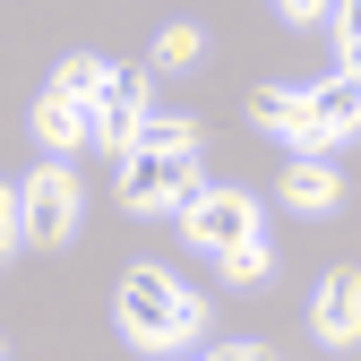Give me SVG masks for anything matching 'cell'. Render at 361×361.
<instances>
[{
	"label": "cell",
	"mask_w": 361,
	"mask_h": 361,
	"mask_svg": "<svg viewBox=\"0 0 361 361\" xmlns=\"http://www.w3.org/2000/svg\"><path fill=\"white\" fill-rule=\"evenodd\" d=\"M78 215H86V190H78L69 164H35L18 180V224H26L35 250H69L78 241Z\"/></svg>",
	"instance_id": "cell-2"
},
{
	"label": "cell",
	"mask_w": 361,
	"mask_h": 361,
	"mask_svg": "<svg viewBox=\"0 0 361 361\" xmlns=\"http://www.w3.org/2000/svg\"><path fill=\"white\" fill-rule=\"evenodd\" d=\"M310 336H319L327 353H353L361 344V267L319 276V293H310Z\"/></svg>",
	"instance_id": "cell-6"
},
{
	"label": "cell",
	"mask_w": 361,
	"mask_h": 361,
	"mask_svg": "<svg viewBox=\"0 0 361 361\" xmlns=\"http://www.w3.org/2000/svg\"><path fill=\"white\" fill-rule=\"evenodd\" d=\"M104 69H112V61H95V52H69V61L52 69V95H69V104H86V112H95V95H104Z\"/></svg>",
	"instance_id": "cell-13"
},
{
	"label": "cell",
	"mask_w": 361,
	"mask_h": 361,
	"mask_svg": "<svg viewBox=\"0 0 361 361\" xmlns=\"http://www.w3.org/2000/svg\"><path fill=\"white\" fill-rule=\"evenodd\" d=\"M18 250H26V224H18V190L0 180V267H9Z\"/></svg>",
	"instance_id": "cell-16"
},
{
	"label": "cell",
	"mask_w": 361,
	"mask_h": 361,
	"mask_svg": "<svg viewBox=\"0 0 361 361\" xmlns=\"http://www.w3.org/2000/svg\"><path fill=\"white\" fill-rule=\"evenodd\" d=\"M0 361H9V344H0Z\"/></svg>",
	"instance_id": "cell-19"
},
{
	"label": "cell",
	"mask_w": 361,
	"mask_h": 361,
	"mask_svg": "<svg viewBox=\"0 0 361 361\" xmlns=\"http://www.w3.org/2000/svg\"><path fill=\"white\" fill-rule=\"evenodd\" d=\"M198 190H207L198 155H147V147L121 155V207L129 215H180Z\"/></svg>",
	"instance_id": "cell-3"
},
{
	"label": "cell",
	"mask_w": 361,
	"mask_h": 361,
	"mask_svg": "<svg viewBox=\"0 0 361 361\" xmlns=\"http://www.w3.org/2000/svg\"><path fill=\"white\" fill-rule=\"evenodd\" d=\"M198 61H207V35H198L190 18L155 26V69H198Z\"/></svg>",
	"instance_id": "cell-14"
},
{
	"label": "cell",
	"mask_w": 361,
	"mask_h": 361,
	"mask_svg": "<svg viewBox=\"0 0 361 361\" xmlns=\"http://www.w3.org/2000/svg\"><path fill=\"white\" fill-rule=\"evenodd\" d=\"M215 276L233 284V293L267 284V276H276V250H267V233H258V241H241V250H224V258H215Z\"/></svg>",
	"instance_id": "cell-12"
},
{
	"label": "cell",
	"mask_w": 361,
	"mask_h": 361,
	"mask_svg": "<svg viewBox=\"0 0 361 361\" xmlns=\"http://www.w3.org/2000/svg\"><path fill=\"white\" fill-rule=\"evenodd\" d=\"M138 147H147V155H198V121H180V112H155V104H147Z\"/></svg>",
	"instance_id": "cell-11"
},
{
	"label": "cell",
	"mask_w": 361,
	"mask_h": 361,
	"mask_svg": "<svg viewBox=\"0 0 361 361\" xmlns=\"http://www.w3.org/2000/svg\"><path fill=\"white\" fill-rule=\"evenodd\" d=\"M35 147L43 155H52V164H69L78 147H95V112H86V104H69V95H52V86H43V95H35Z\"/></svg>",
	"instance_id": "cell-8"
},
{
	"label": "cell",
	"mask_w": 361,
	"mask_h": 361,
	"mask_svg": "<svg viewBox=\"0 0 361 361\" xmlns=\"http://www.w3.org/2000/svg\"><path fill=\"white\" fill-rule=\"evenodd\" d=\"M155 104V69H104V95H95V147L129 155L138 147V121Z\"/></svg>",
	"instance_id": "cell-5"
},
{
	"label": "cell",
	"mask_w": 361,
	"mask_h": 361,
	"mask_svg": "<svg viewBox=\"0 0 361 361\" xmlns=\"http://www.w3.org/2000/svg\"><path fill=\"white\" fill-rule=\"evenodd\" d=\"M310 121H319L327 147H344L353 129H361V69H336V78L310 86Z\"/></svg>",
	"instance_id": "cell-10"
},
{
	"label": "cell",
	"mask_w": 361,
	"mask_h": 361,
	"mask_svg": "<svg viewBox=\"0 0 361 361\" xmlns=\"http://www.w3.org/2000/svg\"><path fill=\"white\" fill-rule=\"evenodd\" d=\"M180 241L207 250V258L258 241V198H250V190H198L190 207H180Z\"/></svg>",
	"instance_id": "cell-4"
},
{
	"label": "cell",
	"mask_w": 361,
	"mask_h": 361,
	"mask_svg": "<svg viewBox=\"0 0 361 361\" xmlns=\"http://www.w3.org/2000/svg\"><path fill=\"white\" fill-rule=\"evenodd\" d=\"M276 18H284V26H327L336 0H276Z\"/></svg>",
	"instance_id": "cell-17"
},
{
	"label": "cell",
	"mask_w": 361,
	"mask_h": 361,
	"mask_svg": "<svg viewBox=\"0 0 361 361\" xmlns=\"http://www.w3.org/2000/svg\"><path fill=\"white\" fill-rule=\"evenodd\" d=\"M327 26H336V52H344L336 69H361V0H336V18H327Z\"/></svg>",
	"instance_id": "cell-15"
},
{
	"label": "cell",
	"mask_w": 361,
	"mask_h": 361,
	"mask_svg": "<svg viewBox=\"0 0 361 361\" xmlns=\"http://www.w3.org/2000/svg\"><path fill=\"white\" fill-rule=\"evenodd\" d=\"M250 129L284 138L293 155H327L319 121H310V86H258V95H250Z\"/></svg>",
	"instance_id": "cell-7"
},
{
	"label": "cell",
	"mask_w": 361,
	"mask_h": 361,
	"mask_svg": "<svg viewBox=\"0 0 361 361\" xmlns=\"http://www.w3.org/2000/svg\"><path fill=\"white\" fill-rule=\"evenodd\" d=\"M276 198H284L293 215H336V207H344V172H336L327 155H293L284 180H276Z\"/></svg>",
	"instance_id": "cell-9"
},
{
	"label": "cell",
	"mask_w": 361,
	"mask_h": 361,
	"mask_svg": "<svg viewBox=\"0 0 361 361\" xmlns=\"http://www.w3.org/2000/svg\"><path fill=\"white\" fill-rule=\"evenodd\" d=\"M112 327H121V344H138V353H180V344H198L207 301L180 284L172 267H129L121 293H112Z\"/></svg>",
	"instance_id": "cell-1"
},
{
	"label": "cell",
	"mask_w": 361,
	"mask_h": 361,
	"mask_svg": "<svg viewBox=\"0 0 361 361\" xmlns=\"http://www.w3.org/2000/svg\"><path fill=\"white\" fill-rule=\"evenodd\" d=\"M198 361H276L267 344H215V353H198Z\"/></svg>",
	"instance_id": "cell-18"
}]
</instances>
